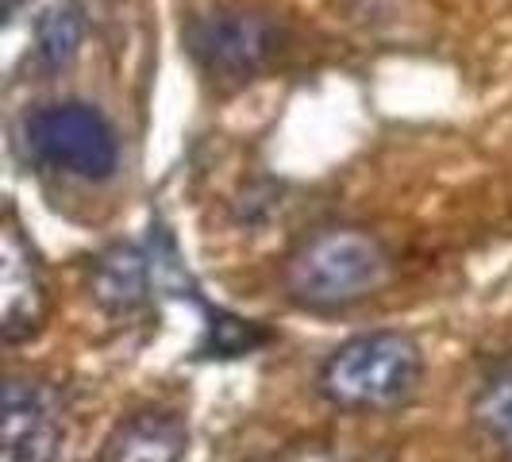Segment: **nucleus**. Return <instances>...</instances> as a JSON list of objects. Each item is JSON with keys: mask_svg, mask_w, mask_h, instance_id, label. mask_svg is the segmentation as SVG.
<instances>
[{"mask_svg": "<svg viewBox=\"0 0 512 462\" xmlns=\"http://www.w3.org/2000/svg\"><path fill=\"white\" fill-rule=\"evenodd\" d=\"M393 278V258L366 228H324L285 258L282 282L293 305L343 312L378 297Z\"/></svg>", "mask_w": 512, "mask_h": 462, "instance_id": "f257e3e1", "label": "nucleus"}, {"mask_svg": "<svg viewBox=\"0 0 512 462\" xmlns=\"http://www.w3.org/2000/svg\"><path fill=\"white\" fill-rule=\"evenodd\" d=\"M424 378V351L405 332H366L339 343L316 374V389L335 409L382 412L405 405Z\"/></svg>", "mask_w": 512, "mask_h": 462, "instance_id": "f03ea898", "label": "nucleus"}, {"mask_svg": "<svg viewBox=\"0 0 512 462\" xmlns=\"http://www.w3.org/2000/svg\"><path fill=\"white\" fill-rule=\"evenodd\" d=\"M24 151L35 166L77 181H104L120 166V139L93 104H43L24 120Z\"/></svg>", "mask_w": 512, "mask_h": 462, "instance_id": "7ed1b4c3", "label": "nucleus"}, {"mask_svg": "<svg viewBox=\"0 0 512 462\" xmlns=\"http://www.w3.org/2000/svg\"><path fill=\"white\" fill-rule=\"evenodd\" d=\"M189 51L205 66V74L224 77V81H243L274 58L278 31L258 12L220 8V12H208L189 27Z\"/></svg>", "mask_w": 512, "mask_h": 462, "instance_id": "20e7f679", "label": "nucleus"}, {"mask_svg": "<svg viewBox=\"0 0 512 462\" xmlns=\"http://www.w3.org/2000/svg\"><path fill=\"white\" fill-rule=\"evenodd\" d=\"M62 401L39 378L4 385V462H58Z\"/></svg>", "mask_w": 512, "mask_h": 462, "instance_id": "39448f33", "label": "nucleus"}, {"mask_svg": "<svg viewBox=\"0 0 512 462\" xmlns=\"http://www.w3.org/2000/svg\"><path fill=\"white\" fill-rule=\"evenodd\" d=\"M47 320V285L39 262L31 255L20 231L4 228L0 239V332L8 343H24Z\"/></svg>", "mask_w": 512, "mask_h": 462, "instance_id": "423d86ee", "label": "nucleus"}, {"mask_svg": "<svg viewBox=\"0 0 512 462\" xmlns=\"http://www.w3.org/2000/svg\"><path fill=\"white\" fill-rule=\"evenodd\" d=\"M189 451V428L178 412L143 409L120 420L104 439L101 462H181Z\"/></svg>", "mask_w": 512, "mask_h": 462, "instance_id": "0eeeda50", "label": "nucleus"}, {"mask_svg": "<svg viewBox=\"0 0 512 462\" xmlns=\"http://www.w3.org/2000/svg\"><path fill=\"white\" fill-rule=\"evenodd\" d=\"M147 258L139 255L135 247H116L112 255L101 258L97 278H93V293L104 308L112 312H131L147 301Z\"/></svg>", "mask_w": 512, "mask_h": 462, "instance_id": "6e6552de", "label": "nucleus"}, {"mask_svg": "<svg viewBox=\"0 0 512 462\" xmlns=\"http://www.w3.org/2000/svg\"><path fill=\"white\" fill-rule=\"evenodd\" d=\"M81 35H85V16L77 8V0H54L51 8L39 16L35 24V51L39 62L47 70H62L70 66V58L81 47Z\"/></svg>", "mask_w": 512, "mask_h": 462, "instance_id": "1a4fd4ad", "label": "nucleus"}, {"mask_svg": "<svg viewBox=\"0 0 512 462\" xmlns=\"http://www.w3.org/2000/svg\"><path fill=\"white\" fill-rule=\"evenodd\" d=\"M474 420L489 443L512 459V362H505L474 397Z\"/></svg>", "mask_w": 512, "mask_h": 462, "instance_id": "9d476101", "label": "nucleus"}, {"mask_svg": "<svg viewBox=\"0 0 512 462\" xmlns=\"http://www.w3.org/2000/svg\"><path fill=\"white\" fill-rule=\"evenodd\" d=\"M266 343V332L255 328L251 320H239V316H228V312H216L212 324H208V343L205 355L208 359H239L247 351H255Z\"/></svg>", "mask_w": 512, "mask_h": 462, "instance_id": "9b49d317", "label": "nucleus"}]
</instances>
